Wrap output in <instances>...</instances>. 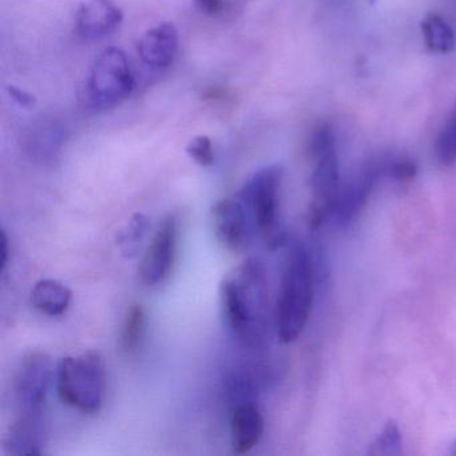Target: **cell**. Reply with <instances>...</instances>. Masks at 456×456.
<instances>
[{
	"label": "cell",
	"mask_w": 456,
	"mask_h": 456,
	"mask_svg": "<svg viewBox=\"0 0 456 456\" xmlns=\"http://www.w3.org/2000/svg\"><path fill=\"white\" fill-rule=\"evenodd\" d=\"M386 173H388L394 180L410 181L415 177L416 167L411 159H397L387 165Z\"/></svg>",
	"instance_id": "44dd1931"
},
{
	"label": "cell",
	"mask_w": 456,
	"mask_h": 456,
	"mask_svg": "<svg viewBox=\"0 0 456 456\" xmlns=\"http://www.w3.org/2000/svg\"><path fill=\"white\" fill-rule=\"evenodd\" d=\"M197 7L205 15L215 17L224 10V0H196Z\"/></svg>",
	"instance_id": "603a6c76"
},
{
	"label": "cell",
	"mask_w": 456,
	"mask_h": 456,
	"mask_svg": "<svg viewBox=\"0 0 456 456\" xmlns=\"http://www.w3.org/2000/svg\"><path fill=\"white\" fill-rule=\"evenodd\" d=\"M180 36L173 23L162 22L146 31L138 44V55L151 69H167L175 62Z\"/></svg>",
	"instance_id": "8fae6325"
},
{
	"label": "cell",
	"mask_w": 456,
	"mask_h": 456,
	"mask_svg": "<svg viewBox=\"0 0 456 456\" xmlns=\"http://www.w3.org/2000/svg\"><path fill=\"white\" fill-rule=\"evenodd\" d=\"M186 153L200 167H208L215 164V149L212 140L207 135L193 138L186 146Z\"/></svg>",
	"instance_id": "ffe728a7"
},
{
	"label": "cell",
	"mask_w": 456,
	"mask_h": 456,
	"mask_svg": "<svg viewBox=\"0 0 456 456\" xmlns=\"http://www.w3.org/2000/svg\"><path fill=\"white\" fill-rule=\"evenodd\" d=\"M4 447L12 455H42L45 447L42 412L20 413L4 437Z\"/></svg>",
	"instance_id": "7c38bea8"
},
{
	"label": "cell",
	"mask_w": 456,
	"mask_h": 456,
	"mask_svg": "<svg viewBox=\"0 0 456 456\" xmlns=\"http://www.w3.org/2000/svg\"><path fill=\"white\" fill-rule=\"evenodd\" d=\"M135 87L134 74L126 54L110 47L101 53L86 82V98L94 109H110L124 102Z\"/></svg>",
	"instance_id": "5b68a950"
},
{
	"label": "cell",
	"mask_w": 456,
	"mask_h": 456,
	"mask_svg": "<svg viewBox=\"0 0 456 456\" xmlns=\"http://www.w3.org/2000/svg\"><path fill=\"white\" fill-rule=\"evenodd\" d=\"M53 379V364L45 352L25 354L14 376V396L20 413L42 412Z\"/></svg>",
	"instance_id": "52a82bcc"
},
{
	"label": "cell",
	"mask_w": 456,
	"mask_h": 456,
	"mask_svg": "<svg viewBox=\"0 0 456 456\" xmlns=\"http://www.w3.org/2000/svg\"><path fill=\"white\" fill-rule=\"evenodd\" d=\"M148 218L137 213L133 216L125 229H122L118 236V245L125 256L132 257L137 253L138 247L148 231Z\"/></svg>",
	"instance_id": "e0dca14e"
},
{
	"label": "cell",
	"mask_w": 456,
	"mask_h": 456,
	"mask_svg": "<svg viewBox=\"0 0 456 456\" xmlns=\"http://www.w3.org/2000/svg\"><path fill=\"white\" fill-rule=\"evenodd\" d=\"M421 33L427 47L437 54H448L455 47V34L437 14H428L421 20Z\"/></svg>",
	"instance_id": "2e32d148"
},
{
	"label": "cell",
	"mask_w": 456,
	"mask_h": 456,
	"mask_svg": "<svg viewBox=\"0 0 456 456\" xmlns=\"http://www.w3.org/2000/svg\"><path fill=\"white\" fill-rule=\"evenodd\" d=\"M213 226L218 241L232 252L247 249L256 226L240 197L224 199L213 207Z\"/></svg>",
	"instance_id": "9c48e42d"
},
{
	"label": "cell",
	"mask_w": 456,
	"mask_h": 456,
	"mask_svg": "<svg viewBox=\"0 0 456 456\" xmlns=\"http://www.w3.org/2000/svg\"><path fill=\"white\" fill-rule=\"evenodd\" d=\"M402 434L394 421L384 427L383 432L376 437L368 452L376 456H394L402 452Z\"/></svg>",
	"instance_id": "ac0fdd59"
},
{
	"label": "cell",
	"mask_w": 456,
	"mask_h": 456,
	"mask_svg": "<svg viewBox=\"0 0 456 456\" xmlns=\"http://www.w3.org/2000/svg\"><path fill=\"white\" fill-rule=\"evenodd\" d=\"M58 396L63 404L84 413H98L105 402L106 376L97 352L63 357L58 364Z\"/></svg>",
	"instance_id": "3957f363"
},
{
	"label": "cell",
	"mask_w": 456,
	"mask_h": 456,
	"mask_svg": "<svg viewBox=\"0 0 456 456\" xmlns=\"http://www.w3.org/2000/svg\"><path fill=\"white\" fill-rule=\"evenodd\" d=\"M224 320L245 346L263 343L268 316V285L258 261L240 264L224 279L220 288Z\"/></svg>",
	"instance_id": "6da1fadb"
},
{
	"label": "cell",
	"mask_w": 456,
	"mask_h": 456,
	"mask_svg": "<svg viewBox=\"0 0 456 456\" xmlns=\"http://www.w3.org/2000/svg\"><path fill=\"white\" fill-rule=\"evenodd\" d=\"M177 245L178 218L169 215L159 224L141 261L138 274L143 284L154 287L170 276L177 256Z\"/></svg>",
	"instance_id": "ba28073f"
},
{
	"label": "cell",
	"mask_w": 456,
	"mask_h": 456,
	"mask_svg": "<svg viewBox=\"0 0 456 456\" xmlns=\"http://www.w3.org/2000/svg\"><path fill=\"white\" fill-rule=\"evenodd\" d=\"M146 324H148V314L143 305L141 304L130 305L122 324L121 336H119V346L127 356H133L140 351L145 338Z\"/></svg>",
	"instance_id": "9a60e30c"
},
{
	"label": "cell",
	"mask_w": 456,
	"mask_h": 456,
	"mask_svg": "<svg viewBox=\"0 0 456 456\" xmlns=\"http://www.w3.org/2000/svg\"><path fill=\"white\" fill-rule=\"evenodd\" d=\"M314 172L311 175L312 204L308 223L314 229L320 228L335 213L340 186H338V159L335 137L328 127L314 133L309 146Z\"/></svg>",
	"instance_id": "277c9868"
},
{
	"label": "cell",
	"mask_w": 456,
	"mask_h": 456,
	"mask_svg": "<svg viewBox=\"0 0 456 456\" xmlns=\"http://www.w3.org/2000/svg\"><path fill=\"white\" fill-rule=\"evenodd\" d=\"M7 261H9V239L6 232L2 231V271L6 268Z\"/></svg>",
	"instance_id": "cb8c5ba5"
},
{
	"label": "cell",
	"mask_w": 456,
	"mask_h": 456,
	"mask_svg": "<svg viewBox=\"0 0 456 456\" xmlns=\"http://www.w3.org/2000/svg\"><path fill=\"white\" fill-rule=\"evenodd\" d=\"M73 293L57 280L45 279L37 282L31 290V304L47 316H61L70 306Z\"/></svg>",
	"instance_id": "5bb4252c"
},
{
	"label": "cell",
	"mask_w": 456,
	"mask_h": 456,
	"mask_svg": "<svg viewBox=\"0 0 456 456\" xmlns=\"http://www.w3.org/2000/svg\"><path fill=\"white\" fill-rule=\"evenodd\" d=\"M282 167L269 165L256 172L239 193L255 224L256 231L266 237L276 236L279 224Z\"/></svg>",
	"instance_id": "8992f818"
},
{
	"label": "cell",
	"mask_w": 456,
	"mask_h": 456,
	"mask_svg": "<svg viewBox=\"0 0 456 456\" xmlns=\"http://www.w3.org/2000/svg\"><path fill=\"white\" fill-rule=\"evenodd\" d=\"M264 435V418L252 403L240 404L231 421L232 450L236 455L252 451Z\"/></svg>",
	"instance_id": "4fadbf2b"
},
{
	"label": "cell",
	"mask_w": 456,
	"mask_h": 456,
	"mask_svg": "<svg viewBox=\"0 0 456 456\" xmlns=\"http://www.w3.org/2000/svg\"><path fill=\"white\" fill-rule=\"evenodd\" d=\"M124 20V12L113 0H86L77 12V31L89 41L105 38Z\"/></svg>",
	"instance_id": "30bf717a"
},
{
	"label": "cell",
	"mask_w": 456,
	"mask_h": 456,
	"mask_svg": "<svg viewBox=\"0 0 456 456\" xmlns=\"http://www.w3.org/2000/svg\"><path fill=\"white\" fill-rule=\"evenodd\" d=\"M9 94L22 108H33L37 103V98L33 94L18 89L17 86H9Z\"/></svg>",
	"instance_id": "7402d4cb"
},
{
	"label": "cell",
	"mask_w": 456,
	"mask_h": 456,
	"mask_svg": "<svg viewBox=\"0 0 456 456\" xmlns=\"http://www.w3.org/2000/svg\"><path fill=\"white\" fill-rule=\"evenodd\" d=\"M314 303V266L303 248H295L288 257L276 306L279 340L293 343L305 330Z\"/></svg>",
	"instance_id": "7a4b0ae2"
},
{
	"label": "cell",
	"mask_w": 456,
	"mask_h": 456,
	"mask_svg": "<svg viewBox=\"0 0 456 456\" xmlns=\"http://www.w3.org/2000/svg\"><path fill=\"white\" fill-rule=\"evenodd\" d=\"M436 156L443 165H452L456 162V108L437 138Z\"/></svg>",
	"instance_id": "d6986e66"
},
{
	"label": "cell",
	"mask_w": 456,
	"mask_h": 456,
	"mask_svg": "<svg viewBox=\"0 0 456 456\" xmlns=\"http://www.w3.org/2000/svg\"><path fill=\"white\" fill-rule=\"evenodd\" d=\"M451 453H453V455H456V442L453 443L452 448H451Z\"/></svg>",
	"instance_id": "d4e9b609"
}]
</instances>
